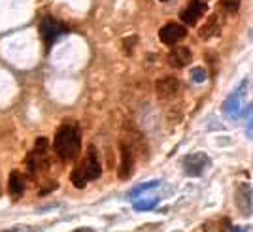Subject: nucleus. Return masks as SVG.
<instances>
[{
	"mask_svg": "<svg viewBox=\"0 0 253 232\" xmlns=\"http://www.w3.org/2000/svg\"><path fill=\"white\" fill-rule=\"evenodd\" d=\"M82 148V132L76 123H64L59 127L53 138V149L57 153V157L68 162L74 160Z\"/></svg>",
	"mask_w": 253,
	"mask_h": 232,
	"instance_id": "nucleus-1",
	"label": "nucleus"
},
{
	"mask_svg": "<svg viewBox=\"0 0 253 232\" xmlns=\"http://www.w3.org/2000/svg\"><path fill=\"white\" fill-rule=\"evenodd\" d=\"M100 174H102V166H100V160H98V153L91 146V148L87 149V155L84 157V160L74 168L72 176H70V181L74 183L78 189H84L89 181L96 180Z\"/></svg>",
	"mask_w": 253,
	"mask_h": 232,
	"instance_id": "nucleus-2",
	"label": "nucleus"
},
{
	"mask_svg": "<svg viewBox=\"0 0 253 232\" xmlns=\"http://www.w3.org/2000/svg\"><path fill=\"white\" fill-rule=\"evenodd\" d=\"M64 32H66V27L61 21L53 19V17H43L42 21H40V36H42V40L45 42L47 49L63 36Z\"/></svg>",
	"mask_w": 253,
	"mask_h": 232,
	"instance_id": "nucleus-3",
	"label": "nucleus"
},
{
	"mask_svg": "<svg viewBox=\"0 0 253 232\" xmlns=\"http://www.w3.org/2000/svg\"><path fill=\"white\" fill-rule=\"evenodd\" d=\"M187 36V29L179 23H169L165 25L161 31H159V38L163 43H169V45H174V43L181 42L183 38Z\"/></svg>",
	"mask_w": 253,
	"mask_h": 232,
	"instance_id": "nucleus-4",
	"label": "nucleus"
},
{
	"mask_svg": "<svg viewBox=\"0 0 253 232\" xmlns=\"http://www.w3.org/2000/svg\"><path fill=\"white\" fill-rule=\"evenodd\" d=\"M206 166H210V158L204 153H193L183 160V170L187 172V176H195V178L202 176Z\"/></svg>",
	"mask_w": 253,
	"mask_h": 232,
	"instance_id": "nucleus-5",
	"label": "nucleus"
},
{
	"mask_svg": "<svg viewBox=\"0 0 253 232\" xmlns=\"http://www.w3.org/2000/svg\"><path fill=\"white\" fill-rule=\"evenodd\" d=\"M181 89V83H179L178 77H161L157 83H155V93L161 100H169V98H174V96L179 93Z\"/></svg>",
	"mask_w": 253,
	"mask_h": 232,
	"instance_id": "nucleus-6",
	"label": "nucleus"
},
{
	"mask_svg": "<svg viewBox=\"0 0 253 232\" xmlns=\"http://www.w3.org/2000/svg\"><path fill=\"white\" fill-rule=\"evenodd\" d=\"M25 164H27V170H29V176L36 178V176H40V174H43L47 170L49 160H47V155L43 151H36L34 149L31 155L25 158Z\"/></svg>",
	"mask_w": 253,
	"mask_h": 232,
	"instance_id": "nucleus-7",
	"label": "nucleus"
},
{
	"mask_svg": "<svg viewBox=\"0 0 253 232\" xmlns=\"http://www.w3.org/2000/svg\"><path fill=\"white\" fill-rule=\"evenodd\" d=\"M206 10H208V6H206L204 0H191L189 4H187V8L181 11V21L193 27L206 13Z\"/></svg>",
	"mask_w": 253,
	"mask_h": 232,
	"instance_id": "nucleus-8",
	"label": "nucleus"
},
{
	"mask_svg": "<svg viewBox=\"0 0 253 232\" xmlns=\"http://www.w3.org/2000/svg\"><path fill=\"white\" fill-rule=\"evenodd\" d=\"M134 170V151L126 146L125 142H121V162H119V178L128 180L132 176Z\"/></svg>",
	"mask_w": 253,
	"mask_h": 232,
	"instance_id": "nucleus-9",
	"label": "nucleus"
},
{
	"mask_svg": "<svg viewBox=\"0 0 253 232\" xmlns=\"http://www.w3.org/2000/svg\"><path fill=\"white\" fill-rule=\"evenodd\" d=\"M236 208L242 211L246 217H250V215H252V208H253L252 187H250L248 183L238 185V189H236Z\"/></svg>",
	"mask_w": 253,
	"mask_h": 232,
	"instance_id": "nucleus-10",
	"label": "nucleus"
},
{
	"mask_svg": "<svg viewBox=\"0 0 253 232\" xmlns=\"http://www.w3.org/2000/svg\"><path fill=\"white\" fill-rule=\"evenodd\" d=\"M191 59H193V53L187 47H179L178 45V47H174L169 53V64L172 68H183V66H187L191 63Z\"/></svg>",
	"mask_w": 253,
	"mask_h": 232,
	"instance_id": "nucleus-11",
	"label": "nucleus"
},
{
	"mask_svg": "<svg viewBox=\"0 0 253 232\" xmlns=\"http://www.w3.org/2000/svg\"><path fill=\"white\" fill-rule=\"evenodd\" d=\"M8 191L13 198H19L25 191V178L19 170H13L10 174V180H8Z\"/></svg>",
	"mask_w": 253,
	"mask_h": 232,
	"instance_id": "nucleus-12",
	"label": "nucleus"
},
{
	"mask_svg": "<svg viewBox=\"0 0 253 232\" xmlns=\"http://www.w3.org/2000/svg\"><path fill=\"white\" fill-rule=\"evenodd\" d=\"M217 32H219L217 15H211L210 19L206 21V25L199 31V36H201V40H210V38H213V36H217Z\"/></svg>",
	"mask_w": 253,
	"mask_h": 232,
	"instance_id": "nucleus-13",
	"label": "nucleus"
},
{
	"mask_svg": "<svg viewBox=\"0 0 253 232\" xmlns=\"http://www.w3.org/2000/svg\"><path fill=\"white\" fill-rule=\"evenodd\" d=\"M231 229V225L227 219H211L202 225V231L204 232H227Z\"/></svg>",
	"mask_w": 253,
	"mask_h": 232,
	"instance_id": "nucleus-14",
	"label": "nucleus"
},
{
	"mask_svg": "<svg viewBox=\"0 0 253 232\" xmlns=\"http://www.w3.org/2000/svg\"><path fill=\"white\" fill-rule=\"evenodd\" d=\"M159 185V181L157 180H153V181H148V183H140L138 187H134L132 191H128V198H136V196H140L142 193H146V191H151V189H155Z\"/></svg>",
	"mask_w": 253,
	"mask_h": 232,
	"instance_id": "nucleus-15",
	"label": "nucleus"
},
{
	"mask_svg": "<svg viewBox=\"0 0 253 232\" xmlns=\"http://www.w3.org/2000/svg\"><path fill=\"white\" fill-rule=\"evenodd\" d=\"M157 198H140V200H136L132 206H134V210L138 211H148V210H153L155 206H157Z\"/></svg>",
	"mask_w": 253,
	"mask_h": 232,
	"instance_id": "nucleus-16",
	"label": "nucleus"
},
{
	"mask_svg": "<svg viewBox=\"0 0 253 232\" xmlns=\"http://www.w3.org/2000/svg\"><path fill=\"white\" fill-rule=\"evenodd\" d=\"M240 4H242V0H221L219 6L225 13H236L240 10Z\"/></svg>",
	"mask_w": 253,
	"mask_h": 232,
	"instance_id": "nucleus-17",
	"label": "nucleus"
},
{
	"mask_svg": "<svg viewBox=\"0 0 253 232\" xmlns=\"http://www.w3.org/2000/svg\"><path fill=\"white\" fill-rule=\"evenodd\" d=\"M191 79H193L195 83H202V81L206 79V70H204V68H193V70H191Z\"/></svg>",
	"mask_w": 253,
	"mask_h": 232,
	"instance_id": "nucleus-18",
	"label": "nucleus"
},
{
	"mask_svg": "<svg viewBox=\"0 0 253 232\" xmlns=\"http://www.w3.org/2000/svg\"><path fill=\"white\" fill-rule=\"evenodd\" d=\"M136 42H138L136 36H128V38H125V40H123V51H125L126 55H130L132 49H134V45H136Z\"/></svg>",
	"mask_w": 253,
	"mask_h": 232,
	"instance_id": "nucleus-19",
	"label": "nucleus"
},
{
	"mask_svg": "<svg viewBox=\"0 0 253 232\" xmlns=\"http://www.w3.org/2000/svg\"><path fill=\"white\" fill-rule=\"evenodd\" d=\"M34 231H38V229L36 227H13V229L4 232H34Z\"/></svg>",
	"mask_w": 253,
	"mask_h": 232,
	"instance_id": "nucleus-20",
	"label": "nucleus"
},
{
	"mask_svg": "<svg viewBox=\"0 0 253 232\" xmlns=\"http://www.w3.org/2000/svg\"><path fill=\"white\" fill-rule=\"evenodd\" d=\"M231 232H246V229H242V227H234V229H231Z\"/></svg>",
	"mask_w": 253,
	"mask_h": 232,
	"instance_id": "nucleus-21",
	"label": "nucleus"
},
{
	"mask_svg": "<svg viewBox=\"0 0 253 232\" xmlns=\"http://www.w3.org/2000/svg\"><path fill=\"white\" fill-rule=\"evenodd\" d=\"M76 232H93V229H80V231H76Z\"/></svg>",
	"mask_w": 253,
	"mask_h": 232,
	"instance_id": "nucleus-22",
	"label": "nucleus"
},
{
	"mask_svg": "<svg viewBox=\"0 0 253 232\" xmlns=\"http://www.w3.org/2000/svg\"><path fill=\"white\" fill-rule=\"evenodd\" d=\"M161 2H169V0H161Z\"/></svg>",
	"mask_w": 253,
	"mask_h": 232,
	"instance_id": "nucleus-23",
	"label": "nucleus"
},
{
	"mask_svg": "<svg viewBox=\"0 0 253 232\" xmlns=\"http://www.w3.org/2000/svg\"><path fill=\"white\" fill-rule=\"evenodd\" d=\"M0 193H2V191H0Z\"/></svg>",
	"mask_w": 253,
	"mask_h": 232,
	"instance_id": "nucleus-24",
	"label": "nucleus"
}]
</instances>
